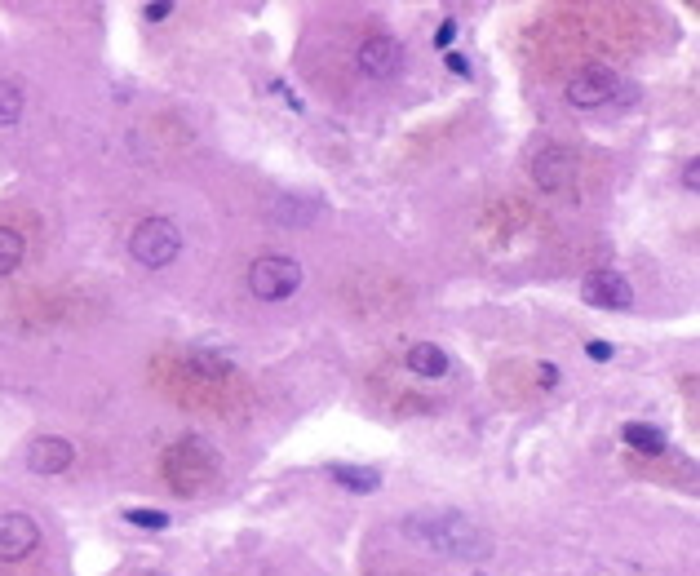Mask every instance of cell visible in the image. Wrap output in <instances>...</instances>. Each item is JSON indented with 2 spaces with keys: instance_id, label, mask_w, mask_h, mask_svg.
<instances>
[{
  "instance_id": "ffe728a7",
  "label": "cell",
  "mask_w": 700,
  "mask_h": 576,
  "mask_svg": "<svg viewBox=\"0 0 700 576\" xmlns=\"http://www.w3.org/2000/svg\"><path fill=\"white\" fill-rule=\"evenodd\" d=\"M683 182H687V191H696V182H700V164H696V160H687V169H683Z\"/></svg>"
},
{
  "instance_id": "d4e9b609",
  "label": "cell",
  "mask_w": 700,
  "mask_h": 576,
  "mask_svg": "<svg viewBox=\"0 0 700 576\" xmlns=\"http://www.w3.org/2000/svg\"><path fill=\"white\" fill-rule=\"evenodd\" d=\"M470 576H483V572H470Z\"/></svg>"
},
{
  "instance_id": "ba28073f",
  "label": "cell",
  "mask_w": 700,
  "mask_h": 576,
  "mask_svg": "<svg viewBox=\"0 0 700 576\" xmlns=\"http://www.w3.org/2000/svg\"><path fill=\"white\" fill-rule=\"evenodd\" d=\"M355 58H359V71L373 76V80H390V76H399V67H404V49H399V40L386 36V32L368 36Z\"/></svg>"
},
{
  "instance_id": "30bf717a",
  "label": "cell",
  "mask_w": 700,
  "mask_h": 576,
  "mask_svg": "<svg viewBox=\"0 0 700 576\" xmlns=\"http://www.w3.org/2000/svg\"><path fill=\"white\" fill-rule=\"evenodd\" d=\"M71 461H76V448L58 435H40V439H32V448H27V470H32V475H63Z\"/></svg>"
},
{
  "instance_id": "3957f363",
  "label": "cell",
  "mask_w": 700,
  "mask_h": 576,
  "mask_svg": "<svg viewBox=\"0 0 700 576\" xmlns=\"http://www.w3.org/2000/svg\"><path fill=\"white\" fill-rule=\"evenodd\" d=\"M129 253L138 257L142 266L160 271V266L178 262V253H182V231H178V226H173L169 218H142L138 226H133V235H129Z\"/></svg>"
},
{
  "instance_id": "52a82bcc",
  "label": "cell",
  "mask_w": 700,
  "mask_h": 576,
  "mask_svg": "<svg viewBox=\"0 0 700 576\" xmlns=\"http://www.w3.org/2000/svg\"><path fill=\"white\" fill-rule=\"evenodd\" d=\"M616 89H621V80H616V71L607 67H585L572 76L568 85V102L581 111H594V107H607V102L616 98Z\"/></svg>"
},
{
  "instance_id": "277c9868",
  "label": "cell",
  "mask_w": 700,
  "mask_h": 576,
  "mask_svg": "<svg viewBox=\"0 0 700 576\" xmlns=\"http://www.w3.org/2000/svg\"><path fill=\"white\" fill-rule=\"evenodd\" d=\"M297 284H302V262L297 257L271 253L249 266V293L262 297V302H284V297L297 293Z\"/></svg>"
},
{
  "instance_id": "2e32d148",
  "label": "cell",
  "mask_w": 700,
  "mask_h": 576,
  "mask_svg": "<svg viewBox=\"0 0 700 576\" xmlns=\"http://www.w3.org/2000/svg\"><path fill=\"white\" fill-rule=\"evenodd\" d=\"M18 120H23V89L0 76V129L18 125Z\"/></svg>"
},
{
  "instance_id": "7a4b0ae2",
  "label": "cell",
  "mask_w": 700,
  "mask_h": 576,
  "mask_svg": "<svg viewBox=\"0 0 700 576\" xmlns=\"http://www.w3.org/2000/svg\"><path fill=\"white\" fill-rule=\"evenodd\" d=\"M164 475H169V483L178 492H195L218 475V457L200 439H178V444L164 452Z\"/></svg>"
},
{
  "instance_id": "8fae6325",
  "label": "cell",
  "mask_w": 700,
  "mask_h": 576,
  "mask_svg": "<svg viewBox=\"0 0 700 576\" xmlns=\"http://www.w3.org/2000/svg\"><path fill=\"white\" fill-rule=\"evenodd\" d=\"M319 213H324V204L306 200V195H280V200L271 204V218L280 226H311Z\"/></svg>"
},
{
  "instance_id": "603a6c76",
  "label": "cell",
  "mask_w": 700,
  "mask_h": 576,
  "mask_svg": "<svg viewBox=\"0 0 700 576\" xmlns=\"http://www.w3.org/2000/svg\"><path fill=\"white\" fill-rule=\"evenodd\" d=\"M541 386H554V382H559V368H554V364H541Z\"/></svg>"
},
{
  "instance_id": "d6986e66",
  "label": "cell",
  "mask_w": 700,
  "mask_h": 576,
  "mask_svg": "<svg viewBox=\"0 0 700 576\" xmlns=\"http://www.w3.org/2000/svg\"><path fill=\"white\" fill-rule=\"evenodd\" d=\"M142 14H147L151 23H160V18H169V14H173V5H164V0H160V5H147Z\"/></svg>"
},
{
  "instance_id": "7402d4cb",
  "label": "cell",
  "mask_w": 700,
  "mask_h": 576,
  "mask_svg": "<svg viewBox=\"0 0 700 576\" xmlns=\"http://www.w3.org/2000/svg\"><path fill=\"white\" fill-rule=\"evenodd\" d=\"M590 359H599V364H603V359H612V346H607V342H590Z\"/></svg>"
},
{
  "instance_id": "9c48e42d",
  "label": "cell",
  "mask_w": 700,
  "mask_h": 576,
  "mask_svg": "<svg viewBox=\"0 0 700 576\" xmlns=\"http://www.w3.org/2000/svg\"><path fill=\"white\" fill-rule=\"evenodd\" d=\"M36 545H40L36 519H27V514H18V510H5V514H0V559H5V563H18V559H27Z\"/></svg>"
},
{
  "instance_id": "9a60e30c",
  "label": "cell",
  "mask_w": 700,
  "mask_h": 576,
  "mask_svg": "<svg viewBox=\"0 0 700 576\" xmlns=\"http://www.w3.org/2000/svg\"><path fill=\"white\" fill-rule=\"evenodd\" d=\"M23 253H27L23 235L14 226H0V275H14L23 266Z\"/></svg>"
},
{
  "instance_id": "5bb4252c",
  "label": "cell",
  "mask_w": 700,
  "mask_h": 576,
  "mask_svg": "<svg viewBox=\"0 0 700 576\" xmlns=\"http://www.w3.org/2000/svg\"><path fill=\"white\" fill-rule=\"evenodd\" d=\"M621 439L634 452H647V457H661V452H665V435L656 426H647V421H630V426L621 430Z\"/></svg>"
},
{
  "instance_id": "6da1fadb",
  "label": "cell",
  "mask_w": 700,
  "mask_h": 576,
  "mask_svg": "<svg viewBox=\"0 0 700 576\" xmlns=\"http://www.w3.org/2000/svg\"><path fill=\"white\" fill-rule=\"evenodd\" d=\"M399 532H404L417 550L444 554V559H483V554H492V537L475 519H466V514H457V510L408 514V519L399 523Z\"/></svg>"
},
{
  "instance_id": "5b68a950",
  "label": "cell",
  "mask_w": 700,
  "mask_h": 576,
  "mask_svg": "<svg viewBox=\"0 0 700 576\" xmlns=\"http://www.w3.org/2000/svg\"><path fill=\"white\" fill-rule=\"evenodd\" d=\"M532 178H537L541 191H554V195L572 191V182H576V156H572L568 147H559V142H550V147H541L537 156H532Z\"/></svg>"
},
{
  "instance_id": "8992f818",
  "label": "cell",
  "mask_w": 700,
  "mask_h": 576,
  "mask_svg": "<svg viewBox=\"0 0 700 576\" xmlns=\"http://www.w3.org/2000/svg\"><path fill=\"white\" fill-rule=\"evenodd\" d=\"M581 297L599 311H630L634 306V288L621 271H590L581 280Z\"/></svg>"
},
{
  "instance_id": "e0dca14e",
  "label": "cell",
  "mask_w": 700,
  "mask_h": 576,
  "mask_svg": "<svg viewBox=\"0 0 700 576\" xmlns=\"http://www.w3.org/2000/svg\"><path fill=\"white\" fill-rule=\"evenodd\" d=\"M191 364H200V373H204V377H226V373H231V359L204 355V351H191Z\"/></svg>"
},
{
  "instance_id": "ac0fdd59",
  "label": "cell",
  "mask_w": 700,
  "mask_h": 576,
  "mask_svg": "<svg viewBox=\"0 0 700 576\" xmlns=\"http://www.w3.org/2000/svg\"><path fill=\"white\" fill-rule=\"evenodd\" d=\"M129 523H138V528H169V514H151V510H125Z\"/></svg>"
},
{
  "instance_id": "7c38bea8",
  "label": "cell",
  "mask_w": 700,
  "mask_h": 576,
  "mask_svg": "<svg viewBox=\"0 0 700 576\" xmlns=\"http://www.w3.org/2000/svg\"><path fill=\"white\" fill-rule=\"evenodd\" d=\"M408 373H417V377H448L452 373V359L444 346H435V342H417L413 351H408Z\"/></svg>"
},
{
  "instance_id": "cb8c5ba5",
  "label": "cell",
  "mask_w": 700,
  "mask_h": 576,
  "mask_svg": "<svg viewBox=\"0 0 700 576\" xmlns=\"http://www.w3.org/2000/svg\"><path fill=\"white\" fill-rule=\"evenodd\" d=\"M448 67L457 71V76H470V63H466V58H461V54H448Z\"/></svg>"
},
{
  "instance_id": "44dd1931",
  "label": "cell",
  "mask_w": 700,
  "mask_h": 576,
  "mask_svg": "<svg viewBox=\"0 0 700 576\" xmlns=\"http://www.w3.org/2000/svg\"><path fill=\"white\" fill-rule=\"evenodd\" d=\"M452 36H457V27L444 23V27H439V36H435V45H439V49H448V45H452Z\"/></svg>"
},
{
  "instance_id": "4fadbf2b",
  "label": "cell",
  "mask_w": 700,
  "mask_h": 576,
  "mask_svg": "<svg viewBox=\"0 0 700 576\" xmlns=\"http://www.w3.org/2000/svg\"><path fill=\"white\" fill-rule=\"evenodd\" d=\"M328 479H333L337 488H346V492H377V488H382V475H377V470L346 466V461H333V466H328Z\"/></svg>"
}]
</instances>
